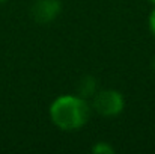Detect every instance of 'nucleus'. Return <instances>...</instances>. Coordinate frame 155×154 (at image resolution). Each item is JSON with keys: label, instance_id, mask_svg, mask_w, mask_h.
I'll list each match as a JSON object with an SVG mask.
<instances>
[{"label": "nucleus", "instance_id": "20e7f679", "mask_svg": "<svg viewBox=\"0 0 155 154\" xmlns=\"http://www.w3.org/2000/svg\"><path fill=\"white\" fill-rule=\"evenodd\" d=\"M98 92V82L94 76H84L77 85V94L86 100H91Z\"/></svg>", "mask_w": 155, "mask_h": 154}, {"label": "nucleus", "instance_id": "7ed1b4c3", "mask_svg": "<svg viewBox=\"0 0 155 154\" xmlns=\"http://www.w3.org/2000/svg\"><path fill=\"white\" fill-rule=\"evenodd\" d=\"M62 14L60 0H35L30 6V17L38 24H50Z\"/></svg>", "mask_w": 155, "mask_h": 154}, {"label": "nucleus", "instance_id": "423d86ee", "mask_svg": "<svg viewBox=\"0 0 155 154\" xmlns=\"http://www.w3.org/2000/svg\"><path fill=\"white\" fill-rule=\"evenodd\" d=\"M148 29H149L151 35L155 38V6L152 8V11L149 12V17H148Z\"/></svg>", "mask_w": 155, "mask_h": 154}, {"label": "nucleus", "instance_id": "0eeeda50", "mask_svg": "<svg viewBox=\"0 0 155 154\" xmlns=\"http://www.w3.org/2000/svg\"><path fill=\"white\" fill-rule=\"evenodd\" d=\"M152 68L155 70V56H154V59H152Z\"/></svg>", "mask_w": 155, "mask_h": 154}, {"label": "nucleus", "instance_id": "f257e3e1", "mask_svg": "<svg viewBox=\"0 0 155 154\" xmlns=\"http://www.w3.org/2000/svg\"><path fill=\"white\" fill-rule=\"evenodd\" d=\"M91 101L78 94H62L48 106V118L60 132L72 133L81 130L91 119Z\"/></svg>", "mask_w": 155, "mask_h": 154}, {"label": "nucleus", "instance_id": "6e6552de", "mask_svg": "<svg viewBox=\"0 0 155 154\" xmlns=\"http://www.w3.org/2000/svg\"><path fill=\"white\" fill-rule=\"evenodd\" d=\"M148 2H149V3L152 5V6H155V0H148Z\"/></svg>", "mask_w": 155, "mask_h": 154}, {"label": "nucleus", "instance_id": "1a4fd4ad", "mask_svg": "<svg viewBox=\"0 0 155 154\" xmlns=\"http://www.w3.org/2000/svg\"><path fill=\"white\" fill-rule=\"evenodd\" d=\"M6 2H8V0H0V3H6Z\"/></svg>", "mask_w": 155, "mask_h": 154}, {"label": "nucleus", "instance_id": "39448f33", "mask_svg": "<svg viewBox=\"0 0 155 154\" xmlns=\"http://www.w3.org/2000/svg\"><path fill=\"white\" fill-rule=\"evenodd\" d=\"M116 151L113 145H110V142H104L100 141L95 145H92V153L95 154H113Z\"/></svg>", "mask_w": 155, "mask_h": 154}, {"label": "nucleus", "instance_id": "f03ea898", "mask_svg": "<svg viewBox=\"0 0 155 154\" xmlns=\"http://www.w3.org/2000/svg\"><path fill=\"white\" fill-rule=\"evenodd\" d=\"M92 112L103 118H116L125 109V97L117 89H98L91 98Z\"/></svg>", "mask_w": 155, "mask_h": 154}]
</instances>
